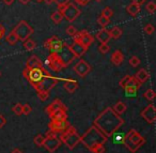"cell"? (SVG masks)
Returning <instances> with one entry per match:
<instances>
[{
    "label": "cell",
    "mask_w": 156,
    "mask_h": 153,
    "mask_svg": "<svg viewBox=\"0 0 156 153\" xmlns=\"http://www.w3.org/2000/svg\"><path fill=\"white\" fill-rule=\"evenodd\" d=\"M155 92H154L153 89H147V91H145L144 93H143V97H144V99H147V101L152 102L154 99H155Z\"/></svg>",
    "instance_id": "34"
},
{
    "label": "cell",
    "mask_w": 156,
    "mask_h": 153,
    "mask_svg": "<svg viewBox=\"0 0 156 153\" xmlns=\"http://www.w3.org/2000/svg\"><path fill=\"white\" fill-rule=\"evenodd\" d=\"M110 50V46L108 45V44H103V43H101V45L98 46V52L101 53V54H103V55H105V54H107V53Z\"/></svg>",
    "instance_id": "40"
},
{
    "label": "cell",
    "mask_w": 156,
    "mask_h": 153,
    "mask_svg": "<svg viewBox=\"0 0 156 153\" xmlns=\"http://www.w3.org/2000/svg\"><path fill=\"white\" fill-rule=\"evenodd\" d=\"M63 87L69 93H74L78 88V82L71 78H63Z\"/></svg>",
    "instance_id": "17"
},
{
    "label": "cell",
    "mask_w": 156,
    "mask_h": 153,
    "mask_svg": "<svg viewBox=\"0 0 156 153\" xmlns=\"http://www.w3.org/2000/svg\"><path fill=\"white\" fill-rule=\"evenodd\" d=\"M74 71H75V73L79 77H86L91 72V65L87 61L80 59V60L74 65Z\"/></svg>",
    "instance_id": "13"
},
{
    "label": "cell",
    "mask_w": 156,
    "mask_h": 153,
    "mask_svg": "<svg viewBox=\"0 0 156 153\" xmlns=\"http://www.w3.org/2000/svg\"><path fill=\"white\" fill-rule=\"evenodd\" d=\"M35 1H37V2H43L44 0H35Z\"/></svg>",
    "instance_id": "54"
},
{
    "label": "cell",
    "mask_w": 156,
    "mask_h": 153,
    "mask_svg": "<svg viewBox=\"0 0 156 153\" xmlns=\"http://www.w3.org/2000/svg\"><path fill=\"white\" fill-rule=\"evenodd\" d=\"M64 46H65L64 42H62L56 35L49 38V39L44 42V47L47 48L50 52V54H59L60 52H62Z\"/></svg>",
    "instance_id": "10"
},
{
    "label": "cell",
    "mask_w": 156,
    "mask_h": 153,
    "mask_svg": "<svg viewBox=\"0 0 156 153\" xmlns=\"http://www.w3.org/2000/svg\"><path fill=\"white\" fill-rule=\"evenodd\" d=\"M59 138H60L61 142L64 144L71 150H73L80 142V135L77 133V131L73 125H69L64 132L60 133Z\"/></svg>",
    "instance_id": "5"
},
{
    "label": "cell",
    "mask_w": 156,
    "mask_h": 153,
    "mask_svg": "<svg viewBox=\"0 0 156 153\" xmlns=\"http://www.w3.org/2000/svg\"><path fill=\"white\" fill-rule=\"evenodd\" d=\"M92 153H105V146L104 144H96V146L92 147L91 149H89Z\"/></svg>",
    "instance_id": "33"
},
{
    "label": "cell",
    "mask_w": 156,
    "mask_h": 153,
    "mask_svg": "<svg viewBox=\"0 0 156 153\" xmlns=\"http://www.w3.org/2000/svg\"><path fill=\"white\" fill-rule=\"evenodd\" d=\"M23 75L30 82L31 86H33V88L35 89L50 74L43 67H32V69H27L26 67L23 71Z\"/></svg>",
    "instance_id": "3"
},
{
    "label": "cell",
    "mask_w": 156,
    "mask_h": 153,
    "mask_svg": "<svg viewBox=\"0 0 156 153\" xmlns=\"http://www.w3.org/2000/svg\"><path fill=\"white\" fill-rule=\"evenodd\" d=\"M45 63L48 69H50L52 72H56V73H59L64 67H66V64L58 54H50L46 59Z\"/></svg>",
    "instance_id": "9"
},
{
    "label": "cell",
    "mask_w": 156,
    "mask_h": 153,
    "mask_svg": "<svg viewBox=\"0 0 156 153\" xmlns=\"http://www.w3.org/2000/svg\"><path fill=\"white\" fill-rule=\"evenodd\" d=\"M128 62H129L130 67H139V64L141 63V61L137 56H133V57H130V58H129V61H128Z\"/></svg>",
    "instance_id": "37"
},
{
    "label": "cell",
    "mask_w": 156,
    "mask_h": 153,
    "mask_svg": "<svg viewBox=\"0 0 156 153\" xmlns=\"http://www.w3.org/2000/svg\"><path fill=\"white\" fill-rule=\"evenodd\" d=\"M69 1H71V0H54V2L56 3V5H58L59 8H62L63 5H67Z\"/></svg>",
    "instance_id": "45"
},
{
    "label": "cell",
    "mask_w": 156,
    "mask_h": 153,
    "mask_svg": "<svg viewBox=\"0 0 156 153\" xmlns=\"http://www.w3.org/2000/svg\"><path fill=\"white\" fill-rule=\"evenodd\" d=\"M145 10H147V13L154 14L156 12V5L153 2V1H150V2L145 5Z\"/></svg>",
    "instance_id": "38"
},
{
    "label": "cell",
    "mask_w": 156,
    "mask_h": 153,
    "mask_svg": "<svg viewBox=\"0 0 156 153\" xmlns=\"http://www.w3.org/2000/svg\"><path fill=\"white\" fill-rule=\"evenodd\" d=\"M110 61H111V63H112V64H115V65L122 64V63H123V61H124L123 53H122L121 50H119V49L115 50V52H113L112 55H111V57H110Z\"/></svg>",
    "instance_id": "20"
},
{
    "label": "cell",
    "mask_w": 156,
    "mask_h": 153,
    "mask_svg": "<svg viewBox=\"0 0 156 153\" xmlns=\"http://www.w3.org/2000/svg\"><path fill=\"white\" fill-rule=\"evenodd\" d=\"M98 25L102 27V28H106L107 25L110 23V18H107V17H105V16H103V15H100V16H98Z\"/></svg>",
    "instance_id": "32"
},
{
    "label": "cell",
    "mask_w": 156,
    "mask_h": 153,
    "mask_svg": "<svg viewBox=\"0 0 156 153\" xmlns=\"http://www.w3.org/2000/svg\"><path fill=\"white\" fill-rule=\"evenodd\" d=\"M5 124H7V119H5V116L0 115V129H2Z\"/></svg>",
    "instance_id": "47"
},
{
    "label": "cell",
    "mask_w": 156,
    "mask_h": 153,
    "mask_svg": "<svg viewBox=\"0 0 156 153\" xmlns=\"http://www.w3.org/2000/svg\"><path fill=\"white\" fill-rule=\"evenodd\" d=\"M58 109H65V110H67L66 106L63 104V102L61 101L60 99L54 100V101H52L51 103H50L49 105H48L47 107L44 109V111H46V114H47V115H50V114H52L54 111H56V110H58Z\"/></svg>",
    "instance_id": "16"
},
{
    "label": "cell",
    "mask_w": 156,
    "mask_h": 153,
    "mask_svg": "<svg viewBox=\"0 0 156 153\" xmlns=\"http://www.w3.org/2000/svg\"><path fill=\"white\" fill-rule=\"evenodd\" d=\"M31 111H32V107H31L28 103H26V104H24V105H23V115H26V116H28V115L31 114Z\"/></svg>",
    "instance_id": "42"
},
{
    "label": "cell",
    "mask_w": 156,
    "mask_h": 153,
    "mask_svg": "<svg viewBox=\"0 0 156 153\" xmlns=\"http://www.w3.org/2000/svg\"><path fill=\"white\" fill-rule=\"evenodd\" d=\"M134 77L136 78L140 84H143V82H147V80L150 79V74L145 69H140L136 74H135Z\"/></svg>",
    "instance_id": "21"
},
{
    "label": "cell",
    "mask_w": 156,
    "mask_h": 153,
    "mask_svg": "<svg viewBox=\"0 0 156 153\" xmlns=\"http://www.w3.org/2000/svg\"><path fill=\"white\" fill-rule=\"evenodd\" d=\"M141 117L147 121L149 124H153L156 121V108L153 104H149L144 109L141 111Z\"/></svg>",
    "instance_id": "14"
},
{
    "label": "cell",
    "mask_w": 156,
    "mask_h": 153,
    "mask_svg": "<svg viewBox=\"0 0 156 153\" xmlns=\"http://www.w3.org/2000/svg\"><path fill=\"white\" fill-rule=\"evenodd\" d=\"M110 137H112V141L115 142V144H123L124 138H125V134L117 131V132H115Z\"/></svg>",
    "instance_id": "25"
},
{
    "label": "cell",
    "mask_w": 156,
    "mask_h": 153,
    "mask_svg": "<svg viewBox=\"0 0 156 153\" xmlns=\"http://www.w3.org/2000/svg\"><path fill=\"white\" fill-rule=\"evenodd\" d=\"M124 89V92H125V95L127 97H135L137 95V91L139 89L135 88V87H125Z\"/></svg>",
    "instance_id": "27"
},
{
    "label": "cell",
    "mask_w": 156,
    "mask_h": 153,
    "mask_svg": "<svg viewBox=\"0 0 156 153\" xmlns=\"http://www.w3.org/2000/svg\"><path fill=\"white\" fill-rule=\"evenodd\" d=\"M13 32L16 35L18 41H26L27 39L30 38V35L33 33V28L26 22V20H20L15 28L13 29Z\"/></svg>",
    "instance_id": "7"
},
{
    "label": "cell",
    "mask_w": 156,
    "mask_h": 153,
    "mask_svg": "<svg viewBox=\"0 0 156 153\" xmlns=\"http://www.w3.org/2000/svg\"><path fill=\"white\" fill-rule=\"evenodd\" d=\"M101 15L105 16V17H107V18H110L111 16L113 15V11L111 10V8L106 7V8H104V9L102 10V13H101Z\"/></svg>",
    "instance_id": "39"
},
{
    "label": "cell",
    "mask_w": 156,
    "mask_h": 153,
    "mask_svg": "<svg viewBox=\"0 0 156 153\" xmlns=\"http://www.w3.org/2000/svg\"><path fill=\"white\" fill-rule=\"evenodd\" d=\"M113 111L115 112V114H118L119 116H121L122 114H124V112L127 110V105H126L124 102L122 101H119L115 103V105L113 106Z\"/></svg>",
    "instance_id": "24"
},
{
    "label": "cell",
    "mask_w": 156,
    "mask_h": 153,
    "mask_svg": "<svg viewBox=\"0 0 156 153\" xmlns=\"http://www.w3.org/2000/svg\"><path fill=\"white\" fill-rule=\"evenodd\" d=\"M154 26L152 24H147L144 26V28H143V31H144V33L145 35H152V33L154 32Z\"/></svg>",
    "instance_id": "41"
},
{
    "label": "cell",
    "mask_w": 156,
    "mask_h": 153,
    "mask_svg": "<svg viewBox=\"0 0 156 153\" xmlns=\"http://www.w3.org/2000/svg\"><path fill=\"white\" fill-rule=\"evenodd\" d=\"M44 1H45V3H46V5H51V3L54 2V0H44Z\"/></svg>",
    "instance_id": "53"
},
{
    "label": "cell",
    "mask_w": 156,
    "mask_h": 153,
    "mask_svg": "<svg viewBox=\"0 0 156 153\" xmlns=\"http://www.w3.org/2000/svg\"><path fill=\"white\" fill-rule=\"evenodd\" d=\"M132 77V75H125L123 78H122L121 80L119 82V86L121 87V88H124L125 87V85L127 84V82L129 80V78Z\"/></svg>",
    "instance_id": "44"
},
{
    "label": "cell",
    "mask_w": 156,
    "mask_h": 153,
    "mask_svg": "<svg viewBox=\"0 0 156 153\" xmlns=\"http://www.w3.org/2000/svg\"><path fill=\"white\" fill-rule=\"evenodd\" d=\"M69 49L71 50V53L74 55V57H76V58H81V57L86 54L88 48L86 47L85 45H83L81 43H79V42L74 41L71 45H69Z\"/></svg>",
    "instance_id": "15"
},
{
    "label": "cell",
    "mask_w": 156,
    "mask_h": 153,
    "mask_svg": "<svg viewBox=\"0 0 156 153\" xmlns=\"http://www.w3.org/2000/svg\"><path fill=\"white\" fill-rule=\"evenodd\" d=\"M65 32H66V35H69V37H74V35H76V33H77V29L75 28V27L74 26H69L66 28V30H65Z\"/></svg>",
    "instance_id": "43"
},
{
    "label": "cell",
    "mask_w": 156,
    "mask_h": 153,
    "mask_svg": "<svg viewBox=\"0 0 156 153\" xmlns=\"http://www.w3.org/2000/svg\"><path fill=\"white\" fill-rule=\"evenodd\" d=\"M12 110H13V112L16 115V116H22L23 115V104L16 103L15 105L13 106Z\"/></svg>",
    "instance_id": "36"
},
{
    "label": "cell",
    "mask_w": 156,
    "mask_h": 153,
    "mask_svg": "<svg viewBox=\"0 0 156 153\" xmlns=\"http://www.w3.org/2000/svg\"><path fill=\"white\" fill-rule=\"evenodd\" d=\"M44 141H45V136L42 135V134H37V135L34 136V138H33V142H34V144L37 147H43Z\"/></svg>",
    "instance_id": "30"
},
{
    "label": "cell",
    "mask_w": 156,
    "mask_h": 153,
    "mask_svg": "<svg viewBox=\"0 0 156 153\" xmlns=\"http://www.w3.org/2000/svg\"><path fill=\"white\" fill-rule=\"evenodd\" d=\"M145 142V139L142 137L141 134H139L135 129H130L127 134H125L123 144L130 151L135 153L141 146H143Z\"/></svg>",
    "instance_id": "4"
},
{
    "label": "cell",
    "mask_w": 156,
    "mask_h": 153,
    "mask_svg": "<svg viewBox=\"0 0 156 153\" xmlns=\"http://www.w3.org/2000/svg\"><path fill=\"white\" fill-rule=\"evenodd\" d=\"M67 110L65 109H58L52 114L48 115L51 120H67Z\"/></svg>",
    "instance_id": "22"
},
{
    "label": "cell",
    "mask_w": 156,
    "mask_h": 153,
    "mask_svg": "<svg viewBox=\"0 0 156 153\" xmlns=\"http://www.w3.org/2000/svg\"><path fill=\"white\" fill-rule=\"evenodd\" d=\"M5 41H7L10 45H15L18 42V39L15 33H14L13 31H11V32H10L9 35H7V37H5Z\"/></svg>",
    "instance_id": "29"
},
{
    "label": "cell",
    "mask_w": 156,
    "mask_h": 153,
    "mask_svg": "<svg viewBox=\"0 0 156 153\" xmlns=\"http://www.w3.org/2000/svg\"><path fill=\"white\" fill-rule=\"evenodd\" d=\"M50 17H51V20L55 23V24H60V23L62 22V20H63V16H62V14L60 13V11L54 12Z\"/></svg>",
    "instance_id": "31"
},
{
    "label": "cell",
    "mask_w": 156,
    "mask_h": 153,
    "mask_svg": "<svg viewBox=\"0 0 156 153\" xmlns=\"http://www.w3.org/2000/svg\"><path fill=\"white\" fill-rule=\"evenodd\" d=\"M61 140L59 138V136L56 133L51 131H48V133L45 136V141L43 144V147H45V149L50 153H54L56 150H58V148L61 146Z\"/></svg>",
    "instance_id": "8"
},
{
    "label": "cell",
    "mask_w": 156,
    "mask_h": 153,
    "mask_svg": "<svg viewBox=\"0 0 156 153\" xmlns=\"http://www.w3.org/2000/svg\"><path fill=\"white\" fill-rule=\"evenodd\" d=\"M3 2H5L7 5H13L14 0H3Z\"/></svg>",
    "instance_id": "50"
},
{
    "label": "cell",
    "mask_w": 156,
    "mask_h": 153,
    "mask_svg": "<svg viewBox=\"0 0 156 153\" xmlns=\"http://www.w3.org/2000/svg\"><path fill=\"white\" fill-rule=\"evenodd\" d=\"M126 11H127V13L129 14L130 16L135 17V16L138 15V13H140L141 5H137V3L132 2L130 5H128L127 7H126Z\"/></svg>",
    "instance_id": "23"
},
{
    "label": "cell",
    "mask_w": 156,
    "mask_h": 153,
    "mask_svg": "<svg viewBox=\"0 0 156 153\" xmlns=\"http://www.w3.org/2000/svg\"><path fill=\"white\" fill-rule=\"evenodd\" d=\"M147 0H132V2H134V3H137V5H143V3L145 2Z\"/></svg>",
    "instance_id": "49"
},
{
    "label": "cell",
    "mask_w": 156,
    "mask_h": 153,
    "mask_svg": "<svg viewBox=\"0 0 156 153\" xmlns=\"http://www.w3.org/2000/svg\"><path fill=\"white\" fill-rule=\"evenodd\" d=\"M69 125L71 124H69L67 120H51L48 123L49 131L54 132L56 134H60L62 132H64Z\"/></svg>",
    "instance_id": "12"
},
{
    "label": "cell",
    "mask_w": 156,
    "mask_h": 153,
    "mask_svg": "<svg viewBox=\"0 0 156 153\" xmlns=\"http://www.w3.org/2000/svg\"><path fill=\"white\" fill-rule=\"evenodd\" d=\"M44 64L42 60L35 55H32L29 59L26 61V67L27 69H32V67H43Z\"/></svg>",
    "instance_id": "18"
},
{
    "label": "cell",
    "mask_w": 156,
    "mask_h": 153,
    "mask_svg": "<svg viewBox=\"0 0 156 153\" xmlns=\"http://www.w3.org/2000/svg\"><path fill=\"white\" fill-rule=\"evenodd\" d=\"M108 137L104 135L98 127L92 125L87 132H85L83 136H80V142H83L88 149H91L92 147L96 146V144H104L107 141Z\"/></svg>",
    "instance_id": "2"
},
{
    "label": "cell",
    "mask_w": 156,
    "mask_h": 153,
    "mask_svg": "<svg viewBox=\"0 0 156 153\" xmlns=\"http://www.w3.org/2000/svg\"><path fill=\"white\" fill-rule=\"evenodd\" d=\"M73 38H74V41L79 42V43H81L83 45H85L87 48H89L94 42L93 35L88 32L87 30H81V31H79V32L77 31V33H76Z\"/></svg>",
    "instance_id": "11"
},
{
    "label": "cell",
    "mask_w": 156,
    "mask_h": 153,
    "mask_svg": "<svg viewBox=\"0 0 156 153\" xmlns=\"http://www.w3.org/2000/svg\"><path fill=\"white\" fill-rule=\"evenodd\" d=\"M0 76H1V72H0Z\"/></svg>",
    "instance_id": "56"
},
{
    "label": "cell",
    "mask_w": 156,
    "mask_h": 153,
    "mask_svg": "<svg viewBox=\"0 0 156 153\" xmlns=\"http://www.w3.org/2000/svg\"><path fill=\"white\" fill-rule=\"evenodd\" d=\"M109 33H110V37H111V39H115V40H118L119 38H121V35H122V30L119 28L118 26H115V27H113L112 29H111L110 31H109Z\"/></svg>",
    "instance_id": "26"
},
{
    "label": "cell",
    "mask_w": 156,
    "mask_h": 153,
    "mask_svg": "<svg viewBox=\"0 0 156 153\" xmlns=\"http://www.w3.org/2000/svg\"><path fill=\"white\" fill-rule=\"evenodd\" d=\"M37 97H39V99L41 100L42 102L47 101L48 97H49V91L39 90V91H37Z\"/></svg>",
    "instance_id": "35"
},
{
    "label": "cell",
    "mask_w": 156,
    "mask_h": 153,
    "mask_svg": "<svg viewBox=\"0 0 156 153\" xmlns=\"http://www.w3.org/2000/svg\"><path fill=\"white\" fill-rule=\"evenodd\" d=\"M90 1H91V0H75V2L77 3V5H81V7H85V5H87Z\"/></svg>",
    "instance_id": "46"
},
{
    "label": "cell",
    "mask_w": 156,
    "mask_h": 153,
    "mask_svg": "<svg viewBox=\"0 0 156 153\" xmlns=\"http://www.w3.org/2000/svg\"><path fill=\"white\" fill-rule=\"evenodd\" d=\"M96 1H102V0H96Z\"/></svg>",
    "instance_id": "55"
},
{
    "label": "cell",
    "mask_w": 156,
    "mask_h": 153,
    "mask_svg": "<svg viewBox=\"0 0 156 153\" xmlns=\"http://www.w3.org/2000/svg\"><path fill=\"white\" fill-rule=\"evenodd\" d=\"M124 124V119L113 111L111 107L104 109L93 121V125L98 127L106 137H110Z\"/></svg>",
    "instance_id": "1"
},
{
    "label": "cell",
    "mask_w": 156,
    "mask_h": 153,
    "mask_svg": "<svg viewBox=\"0 0 156 153\" xmlns=\"http://www.w3.org/2000/svg\"><path fill=\"white\" fill-rule=\"evenodd\" d=\"M5 28L0 24V41L5 38Z\"/></svg>",
    "instance_id": "48"
},
{
    "label": "cell",
    "mask_w": 156,
    "mask_h": 153,
    "mask_svg": "<svg viewBox=\"0 0 156 153\" xmlns=\"http://www.w3.org/2000/svg\"><path fill=\"white\" fill-rule=\"evenodd\" d=\"M18 1H20V3H23V5H27V3H28L30 0H18Z\"/></svg>",
    "instance_id": "51"
},
{
    "label": "cell",
    "mask_w": 156,
    "mask_h": 153,
    "mask_svg": "<svg viewBox=\"0 0 156 153\" xmlns=\"http://www.w3.org/2000/svg\"><path fill=\"white\" fill-rule=\"evenodd\" d=\"M11 153H23V151L20 150V149H14V150L12 151Z\"/></svg>",
    "instance_id": "52"
},
{
    "label": "cell",
    "mask_w": 156,
    "mask_h": 153,
    "mask_svg": "<svg viewBox=\"0 0 156 153\" xmlns=\"http://www.w3.org/2000/svg\"><path fill=\"white\" fill-rule=\"evenodd\" d=\"M110 39H111L110 33H109V30H107L106 28H102L96 33V40H98L103 44H107Z\"/></svg>",
    "instance_id": "19"
},
{
    "label": "cell",
    "mask_w": 156,
    "mask_h": 153,
    "mask_svg": "<svg viewBox=\"0 0 156 153\" xmlns=\"http://www.w3.org/2000/svg\"><path fill=\"white\" fill-rule=\"evenodd\" d=\"M35 47H37V44H35V42L33 41V40L27 39L26 41H24V48L26 50H28V52H31V50H33Z\"/></svg>",
    "instance_id": "28"
},
{
    "label": "cell",
    "mask_w": 156,
    "mask_h": 153,
    "mask_svg": "<svg viewBox=\"0 0 156 153\" xmlns=\"http://www.w3.org/2000/svg\"><path fill=\"white\" fill-rule=\"evenodd\" d=\"M60 13L62 14L63 18L67 20L69 23H73L74 20H77L81 14L80 9L73 2H69L67 5H63L62 8H60Z\"/></svg>",
    "instance_id": "6"
}]
</instances>
